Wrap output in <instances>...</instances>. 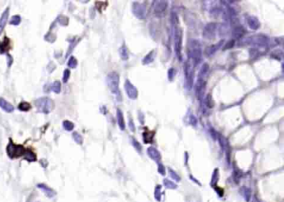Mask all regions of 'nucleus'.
<instances>
[{
    "mask_svg": "<svg viewBox=\"0 0 284 202\" xmlns=\"http://www.w3.org/2000/svg\"><path fill=\"white\" fill-rule=\"evenodd\" d=\"M6 55H7L8 68H10V67L12 66V64H13V63H14V58H13V56L11 55V54H7Z\"/></svg>",
    "mask_w": 284,
    "mask_h": 202,
    "instance_id": "49530a36",
    "label": "nucleus"
},
{
    "mask_svg": "<svg viewBox=\"0 0 284 202\" xmlns=\"http://www.w3.org/2000/svg\"><path fill=\"white\" fill-rule=\"evenodd\" d=\"M158 172H159L160 174L162 175H165V168H164V166L162 165V164H159L158 165Z\"/></svg>",
    "mask_w": 284,
    "mask_h": 202,
    "instance_id": "8fccbe9b",
    "label": "nucleus"
},
{
    "mask_svg": "<svg viewBox=\"0 0 284 202\" xmlns=\"http://www.w3.org/2000/svg\"><path fill=\"white\" fill-rule=\"evenodd\" d=\"M34 105L38 112L49 115L54 109V101L49 97H41L34 101Z\"/></svg>",
    "mask_w": 284,
    "mask_h": 202,
    "instance_id": "7ed1b4c3",
    "label": "nucleus"
},
{
    "mask_svg": "<svg viewBox=\"0 0 284 202\" xmlns=\"http://www.w3.org/2000/svg\"><path fill=\"white\" fill-rule=\"evenodd\" d=\"M222 13H223V9H222L221 8H219V7H215V8H213V9L211 10V14H212V15H213L214 17H218V16H219Z\"/></svg>",
    "mask_w": 284,
    "mask_h": 202,
    "instance_id": "c03bdc74",
    "label": "nucleus"
},
{
    "mask_svg": "<svg viewBox=\"0 0 284 202\" xmlns=\"http://www.w3.org/2000/svg\"><path fill=\"white\" fill-rule=\"evenodd\" d=\"M12 49V43L9 38L4 36L3 40L0 42V54H7Z\"/></svg>",
    "mask_w": 284,
    "mask_h": 202,
    "instance_id": "9b49d317",
    "label": "nucleus"
},
{
    "mask_svg": "<svg viewBox=\"0 0 284 202\" xmlns=\"http://www.w3.org/2000/svg\"><path fill=\"white\" fill-rule=\"evenodd\" d=\"M72 137H73V140H74L78 145H83V136L80 135L78 132H77V131L73 132V134H72Z\"/></svg>",
    "mask_w": 284,
    "mask_h": 202,
    "instance_id": "7c9ffc66",
    "label": "nucleus"
},
{
    "mask_svg": "<svg viewBox=\"0 0 284 202\" xmlns=\"http://www.w3.org/2000/svg\"><path fill=\"white\" fill-rule=\"evenodd\" d=\"M218 140H219L220 145H221V147L223 148V151L226 153V155H227V158H228V160H229L230 148H229V145H228V140L225 139L224 137L222 136V135H219V136L218 137Z\"/></svg>",
    "mask_w": 284,
    "mask_h": 202,
    "instance_id": "aec40b11",
    "label": "nucleus"
},
{
    "mask_svg": "<svg viewBox=\"0 0 284 202\" xmlns=\"http://www.w3.org/2000/svg\"><path fill=\"white\" fill-rule=\"evenodd\" d=\"M240 194L246 200V201H249L250 198H251V191H250L249 188L246 186L242 187L240 189Z\"/></svg>",
    "mask_w": 284,
    "mask_h": 202,
    "instance_id": "bb28decb",
    "label": "nucleus"
},
{
    "mask_svg": "<svg viewBox=\"0 0 284 202\" xmlns=\"http://www.w3.org/2000/svg\"><path fill=\"white\" fill-rule=\"evenodd\" d=\"M0 109L6 113H13L15 110L14 106L3 97H0Z\"/></svg>",
    "mask_w": 284,
    "mask_h": 202,
    "instance_id": "4468645a",
    "label": "nucleus"
},
{
    "mask_svg": "<svg viewBox=\"0 0 284 202\" xmlns=\"http://www.w3.org/2000/svg\"><path fill=\"white\" fill-rule=\"evenodd\" d=\"M117 120H118V124L121 130H125V122H124V117L123 115V112L120 110L119 109L117 110Z\"/></svg>",
    "mask_w": 284,
    "mask_h": 202,
    "instance_id": "5701e85b",
    "label": "nucleus"
},
{
    "mask_svg": "<svg viewBox=\"0 0 284 202\" xmlns=\"http://www.w3.org/2000/svg\"><path fill=\"white\" fill-rule=\"evenodd\" d=\"M248 24L250 28L253 30H256L259 28L260 26V23L259 20L254 17V16H249L248 18Z\"/></svg>",
    "mask_w": 284,
    "mask_h": 202,
    "instance_id": "412c9836",
    "label": "nucleus"
},
{
    "mask_svg": "<svg viewBox=\"0 0 284 202\" xmlns=\"http://www.w3.org/2000/svg\"><path fill=\"white\" fill-rule=\"evenodd\" d=\"M50 90L53 91L54 93L59 95L61 93V90H62V85L61 82L59 80H55L54 82H53L50 85Z\"/></svg>",
    "mask_w": 284,
    "mask_h": 202,
    "instance_id": "393cba45",
    "label": "nucleus"
},
{
    "mask_svg": "<svg viewBox=\"0 0 284 202\" xmlns=\"http://www.w3.org/2000/svg\"><path fill=\"white\" fill-rule=\"evenodd\" d=\"M175 74H176V70H175L174 69H170L169 70H168V80L170 81L173 80Z\"/></svg>",
    "mask_w": 284,
    "mask_h": 202,
    "instance_id": "a18cd8bd",
    "label": "nucleus"
},
{
    "mask_svg": "<svg viewBox=\"0 0 284 202\" xmlns=\"http://www.w3.org/2000/svg\"><path fill=\"white\" fill-rule=\"evenodd\" d=\"M251 202H260L258 200V198L257 197H253V200H252V201Z\"/></svg>",
    "mask_w": 284,
    "mask_h": 202,
    "instance_id": "5fc2aeb1",
    "label": "nucleus"
},
{
    "mask_svg": "<svg viewBox=\"0 0 284 202\" xmlns=\"http://www.w3.org/2000/svg\"><path fill=\"white\" fill-rule=\"evenodd\" d=\"M234 45V40L232 39V40H229L227 44H225V46L223 47V49H229L231 48H233Z\"/></svg>",
    "mask_w": 284,
    "mask_h": 202,
    "instance_id": "de8ad7c7",
    "label": "nucleus"
},
{
    "mask_svg": "<svg viewBox=\"0 0 284 202\" xmlns=\"http://www.w3.org/2000/svg\"><path fill=\"white\" fill-rule=\"evenodd\" d=\"M205 105L208 108H213L214 106V102L213 100V98L211 95H208L207 97L205 98Z\"/></svg>",
    "mask_w": 284,
    "mask_h": 202,
    "instance_id": "a19ab883",
    "label": "nucleus"
},
{
    "mask_svg": "<svg viewBox=\"0 0 284 202\" xmlns=\"http://www.w3.org/2000/svg\"><path fill=\"white\" fill-rule=\"evenodd\" d=\"M244 34L245 29L239 24H236L232 30V36L233 37V39H239L242 37H243Z\"/></svg>",
    "mask_w": 284,
    "mask_h": 202,
    "instance_id": "f3484780",
    "label": "nucleus"
},
{
    "mask_svg": "<svg viewBox=\"0 0 284 202\" xmlns=\"http://www.w3.org/2000/svg\"><path fill=\"white\" fill-rule=\"evenodd\" d=\"M248 40L250 41V44H257V45L261 46V47H265V46L268 45L269 44V39L265 35H257L250 38Z\"/></svg>",
    "mask_w": 284,
    "mask_h": 202,
    "instance_id": "0eeeda50",
    "label": "nucleus"
},
{
    "mask_svg": "<svg viewBox=\"0 0 284 202\" xmlns=\"http://www.w3.org/2000/svg\"><path fill=\"white\" fill-rule=\"evenodd\" d=\"M223 43H224V41L221 40L219 43H218V44H212V45L207 47L204 51V54L207 56V57H210V56L213 55L219 49L220 47L223 45Z\"/></svg>",
    "mask_w": 284,
    "mask_h": 202,
    "instance_id": "ddd939ff",
    "label": "nucleus"
},
{
    "mask_svg": "<svg viewBox=\"0 0 284 202\" xmlns=\"http://www.w3.org/2000/svg\"><path fill=\"white\" fill-rule=\"evenodd\" d=\"M24 159L26 160H28L29 162H34L37 160V156L36 154L33 150H31L29 149L26 150L24 154Z\"/></svg>",
    "mask_w": 284,
    "mask_h": 202,
    "instance_id": "b1692460",
    "label": "nucleus"
},
{
    "mask_svg": "<svg viewBox=\"0 0 284 202\" xmlns=\"http://www.w3.org/2000/svg\"><path fill=\"white\" fill-rule=\"evenodd\" d=\"M37 187H38L39 189H40L41 191H43L44 192L45 195H46L48 197H49V198L54 197L55 195H56V192H55L52 188H50L49 186H48L47 185H45V184H44V183H39V184H38V185H37Z\"/></svg>",
    "mask_w": 284,
    "mask_h": 202,
    "instance_id": "a211bd4d",
    "label": "nucleus"
},
{
    "mask_svg": "<svg viewBox=\"0 0 284 202\" xmlns=\"http://www.w3.org/2000/svg\"><path fill=\"white\" fill-rule=\"evenodd\" d=\"M133 13L138 19H144L146 10L145 6L139 3H133Z\"/></svg>",
    "mask_w": 284,
    "mask_h": 202,
    "instance_id": "1a4fd4ad",
    "label": "nucleus"
},
{
    "mask_svg": "<svg viewBox=\"0 0 284 202\" xmlns=\"http://www.w3.org/2000/svg\"><path fill=\"white\" fill-rule=\"evenodd\" d=\"M57 21L59 23L60 25L67 26L69 25V18L64 15H59L57 18Z\"/></svg>",
    "mask_w": 284,
    "mask_h": 202,
    "instance_id": "4c0bfd02",
    "label": "nucleus"
},
{
    "mask_svg": "<svg viewBox=\"0 0 284 202\" xmlns=\"http://www.w3.org/2000/svg\"><path fill=\"white\" fill-rule=\"evenodd\" d=\"M67 65L69 69H76L77 68L78 60H77V59L75 58L74 56H70L69 60H68V63H67Z\"/></svg>",
    "mask_w": 284,
    "mask_h": 202,
    "instance_id": "2f4dec72",
    "label": "nucleus"
},
{
    "mask_svg": "<svg viewBox=\"0 0 284 202\" xmlns=\"http://www.w3.org/2000/svg\"><path fill=\"white\" fill-rule=\"evenodd\" d=\"M218 24L215 23H209L205 26L203 35L207 39H213L218 33Z\"/></svg>",
    "mask_w": 284,
    "mask_h": 202,
    "instance_id": "423d86ee",
    "label": "nucleus"
},
{
    "mask_svg": "<svg viewBox=\"0 0 284 202\" xmlns=\"http://www.w3.org/2000/svg\"><path fill=\"white\" fill-rule=\"evenodd\" d=\"M193 66L192 65L189 63H186L185 64V75H186V80L188 87H192L193 85Z\"/></svg>",
    "mask_w": 284,
    "mask_h": 202,
    "instance_id": "f8f14e48",
    "label": "nucleus"
},
{
    "mask_svg": "<svg viewBox=\"0 0 284 202\" xmlns=\"http://www.w3.org/2000/svg\"><path fill=\"white\" fill-rule=\"evenodd\" d=\"M18 109L19 110L23 112H29L32 110V105L31 104L29 103V102H26V101H22L20 102L18 105Z\"/></svg>",
    "mask_w": 284,
    "mask_h": 202,
    "instance_id": "a878e982",
    "label": "nucleus"
},
{
    "mask_svg": "<svg viewBox=\"0 0 284 202\" xmlns=\"http://www.w3.org/2000/svg\"><path fill=\"white\" fill-rule=\"evenodd\" d=\"M154 197L156 201H161V198H162V187L161 186H157L155 188Z\"/></svg>",
    "mask_w": 284,
    "mask_h": 202,
    "instance_id": "ea45409f",
    "label": "nucleus"
},
{
    "mask_svg": "<svg viewBox=\"0 0 284 202\" xmlns=\"http://www.w3.org/2000/svg\"><path fill=\"white\" fill-rule=\"evenodd\" d=\"M129 127H130V129L132 130V131H134L135 127H134V125H133V120H132V119H131V120L129 119Z\"/></svg>",
    "mask_w": 284,
    "mask_h": 202,
    "instance_id": "864d4df0",
    "label": "nucleus"
},
{
    "mask_svg": "<svg viewBox=\"0 0 284 202\" xmlns=\"http://www.w3.org/2000/svg\"><path fill=\"white\" fill-rule=\"evenodd\" d=\"M168 7L167 1H155L154 2V12L156 14H162Z\"/></svg>",
    "mask_w": 284,
    "mask_h": 202,
    "instance_id": "dca6fc26",
    "label": "nucleus"
},
{
    "mask_svg": "<svg viewBox=\"0 0 284 202\" xmlns=\"http://www.w3.org/2000/svg\"><path fill=\"white\" fill-rule=\"evenodd\" d=\"M218 179H219V170H218V169H215L213 174V176H212V180H211V186L215 187L216 184L218 181Z\"/></svg>",
    "mask_w": 284,
    "mask_h": 202,
    "instance_id": "473e14b6",
    "label": "nucleus"
},
{
    "mask_svg": "<svg viewBox=\"0 0 284 202\" xmlns=\"http://www.w3.org/2000/svg\"><path fill=\"white\" fill-rule=\"evenodd\" d=\"M70 75H71V71L69 69H65L64 71V74H63V82L64 84H67L68 81L69 80Z\"/></svg>",
    "mask_w": 284,
    "mask_h": 202,
    "instance_id": "79ce46f5",
    "label": "nucleus"
},
{
    "mask_svg": "<svg viewBox=\"0 0 284 202\" xmlns=\"http://www.w3.org/2000/svg\"><path fill=\"white\" fill-rule=\"evenodd\" d=\"M9 17V7L6 8V9L3 12V14L0 16V35L8 23Z\"/></svg>",
    "mask_w": 284,
    "mask_h": 202,
    "instance_id": "2eb2a0df",
    "label": "nucleus"
},
{
    "mask_svg": "<svg viewBox=\"0 0 284 202\" xmlns=\"http://www.w3.org/2000/svg\"><path fill=\"white\" fill-rule=\"evenodd\" d=\"M168 172H169V175H170V176H171V178L172 179H173L174 181H180V180H181V178H180V176L176 173V172L173 170H172V169H168Z\"/></svg>",
    "mask_w": 284,
    "mask_h": 202,
    "instance_id": "37998d69",
    "label": "nucleus"
},
{
    "mask_svg": "<svg viewBox=\"0 0 284 202\" xmlns=\"http://www.w3.org/2000/svg\"><path fill=\"white\" fill-rule=\"evenodd\" d=\"M163 184H164V186L166 187V188H168V189L175 190V189H177V188H178L177 185H176L175 183H173V181H171L168 180V179H164V180H163Z\"/></svg>",
    "mask_w": 284,
    "mask_h": 202,
    "instance_id": "e433bc0d",
    "label": "nucleus"
},
{
    "mask_svg": "<svg viewBox=\"0 0 284 202\" xmlns=\"http://www.w3.org/2000/svg\"><path fill=\"white\" fill-rule=\"evenodd\" d=\"M21 21H22L21 16L19 15V14H16V15H14L11 18V19L9 21V24L10 25L19 26L21 24Z\"/></svg>",
    "mask_w": 284,
    "mask_h": 202,
    "instance_id": "72a5a7b5",
    "label": "nucleus"
},
{
    "mask_svg": "<svg viewBox=\"0 0 284 202\" xmlns=\"http://www.w3.org/2000/svg\"><path fill=\"white\" fill-rule=\"evenodd\" d=\"M57 37H56V34H54V33H52L51 31H49L46 35L44 36V40L49 42L50 44H53L55 40H56Z\"/></svg>",
    "mask_w": 284,
    "mask_h": 202,
    "instance_id": "c9c22d12",
    "label": "nucleus"
},
{
    "mask_svg": "<svg viewBox=\"0 0 284 202\" xmlns=\"http://www.w3.org/2000/svg\"><path fill=\"white\" fill-rule=\"evenodd\" d=\"M153 54H154V52L152 51V52H150L148 54H147V55L145 56L144 59H143V64H150L152 61L153 60V59H154Z\"/></svg>",
    "mask_w": 284,
    "mask_h": 202,
    "instance_id": "58836bf2",
    "label": "nucleus"
},
{
    "mask_svg": "<svg viewBox=\"0 0 284 202\" xmlns=\"http://www.w3.org/2000/svg\"><path fill=\"white\" fill-rule=\"evenodd\" d=\"M124 88L127 95H128L130 99L135 100L138 97V90L135 88L134 86L133 85V84L129 80H126L124 84Z\"/></svg>",
    "mask_w": 284,
    "mask_h": 202,
    "instance_id": "9d476101",
    "label": "nucleus"
},
{
    "mask_svg": "<svg viewBox=\"0 0 284 202\" xmlns=\"http://www.w3.org/2000/svg\"><path fill=\"white\" fill-rule=\"evenodd\" d=\"M25 151H26V149L24 147V145L15 144L10 138L9 142L6 148L7 155L10 159H18L19 157L24 156Z\"/></svg>",
    "mask_w": 284,
    "mask_h": 202,
    "instance_id": "20e7f679",
    "label": "nucleus"
},
{
    "mask_svg": "<svg viewBox=\"0 0 284 202\" xmlns=\"http://www.w3.org/2000/svg\"><path fill=\"white\" fill-rule=\"evenodd\" d=\"M55 69H56V65H55L53 62H49V64L47 65V69H48V71L49 73H52L53 71Z\"/></svg>",
    "mask_w": 284,
    "mask_h": 202,
    "instance_id": "09e8293b",
    "label": "nucleus"
},
{
    "mask_svg": "<svg viewBox=\"0 0 284 202\" xmlns=\"http://www.w3.org/2000/svg\"><path fill=\"white\" fill-rule=\"evenodd\" d=\"M189 120H190V123H191V125H197L198 120H197V119H196V117H195L194 115H190Z\"/></svg>",
    "mask_w": 284,
    "mask_h": 202,
    "instance_id": "3c124183",
    "label": "nucleus"
},
{
    "mask_svg": "<svg viewBox=\"0 0 284 202\" xmlns=\"http://www.w3.org/2000/svg\"><path fill=\"white\" fill-rule=\"evenodd\" d=\"M188 56L193 64V67L199 64L203 58V52L199 41L197 39H191L188 44Z\"/></svg>",
    "mask_w": 284,
    "mask_h": 202,
    "instance_id": "f257e3e1",
    "label": "nucleus"
},
{
    "mask_svg": "<svg viewBox=\"0 0 284 202\" xmlns=\"http://www.w3.org/2000/svg\"><path fill=\"white\" fill-rule=\"evenodd\" d=\"M107 85L109 88L110 91L113 95H114L117 100L120 101L122 100V95L119 90V75L117 72H110L107 75Z\"/></svg>",
    "mask_w": 284,
    "mask_h": 202,
    "instance_id": "f03ea898",
    "label": "nucleus"
},
{
    "mask_svg": "<svg viewBox=\"0 0 284 202\" xmlns=\"http://www.w3.org/2000/svg\"><path fill=\"white\" fill-rule=\"evenodd\" d=\"M143 135V141L145 143H147V144H148V143H151L153 141V136H154V132H144Z\"/></svg>",
    "mask_w": 284,
    "mask_h": 202,
    "instance_id": "c85d7f7f",
    "label": "nucleus"
},
{
    "mask_svg": "<svg viewBox=\"0 0 284 202\" xmlns=\"http://www.w3.org/2000/svg\"><path fill=\"white\" fill-rule=\"evenodd\" d=\"M133 145L136 147V149H137L138 151H140V150H141V145H139V143H138V142H137L136 140H133Z\"/></svg>",
    "mask_w": 284,
    "mask_h": 202,
    "instance_id": "603ef678",
    "label": "nucleus"
},
{
    "mask_svg": "<svg viewBox=\"0 0 284 202\" xmlns=\"http://www.w3.org/2000/svg\"><path fill=\"white\" fill-rule=\"evenodd\" d=\"M119 54L123 60H127L128 59V51L125 45L122 46L119 49Z\"/></svg>",
    "mask_w": 284,
    "mask_h": 202,
    "instance_id": "c756f323",
    "label": "nucleus"
},
{
    "mask_svg": "<svg viewBox=\"0 0 284 202\" xmlns=\"http://www.w3.org/2000/svg\"><path fill=\"white\" fill-rule=\"evenodd\" d=\"M208 73H209V65L208 64H204L201 67V69H200L199 73H198V78L207 80Z\"/></svg>",
    "mask_w": 284,
    "mask_h": 202,
    "instance_id": "4be33fe9",
    "label": "nucleus"
},
{
    "mask_svg": "<svg viewBox=\"0 0 284 202\" xmlns=\"http://www.w3.org/2000/svg\"><path fill=\"white\" fill-rule=\"evenodd\" d=\"M69 42H70L69 46V49H68V51H67L66 55H65V58H66V59L68 58V56L70 55V54L72 53L73 49H74V47L77 45V44H78V41L75 40V38H73V39H72V40H69Z\"/></svg>",
    "mask_w": 284,
    "mask_h": 202,
    "instance_id": "f704fd0d",
    "label": "nucleus"
},
{
    "mask_svg": "<svg viewBox=\"0 0 284 202\" xmlns=\"http://www.w3.org/2000/svg\"><path fill=\"white\" fill-rule=\"evenodd\" d=\"M63 127H64V129L66 131L71 132L74 130L75 125L72 121L68 120H65L63 121Z\"/></svg>",
    "mask_w": 284,
    "mask_h": 202,
    "instance_id": "cd10ccee",
    "label": "nucleus"
},
{
    "mask_svg": "<svg viewBox=\"0 0 284 202\" xmlns=\"http://www.w3.org/2000/svg\"><path fill=\"white\" fill-rule=\"evenodd\" d=\"M206 81L207 80L198 78V80H197L196 85H195V92H196L197 98L198 100H202L203 97L205 86H206Z\"/></svg>",
    "mask_w": 284,
    "mask_h": 202,
    "instance_id": "6e6552de",
    "label": "nucleus"
},
{
    "mask_svg": "<svg viewBox=\"0 0 284 202\" xmlns=\"http://www.w3.org/2000/svg\"><path fill=\"white\" fill-rule=\"evenodd\" d=\"M147 153L148 155V156L153 159L154 161L159 162L161 160V155H160L159 151L155 149L154 147H149L147 150Z\"/></svg>",
    "mask_w": 284,
    "mask_h": 202,
    "instance_id": "6ab92c4d",
    "label": "nucleus"
},
{
    "mask_svg": "<svg viewBox=\"0 0 284 202\" xmlns=\"http://www.w3.org/2000/svg\"><path fill=\"white\" fill-rule=\"evenodd\" d=\"M174 43H175V51L176 54L178 58L181 60L182 59V39H183V32L182 29H179L178 26L175 28V34H174Z\"/></svg>",
    "mask_w": 284,
    "mask_h": 202,
    "instance_id": "39448f33",
    "label": "nucleus"
}]
</instances>
